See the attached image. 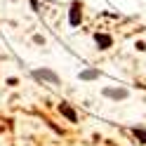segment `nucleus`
Listing matches in <instances>:
<instances>
[{
    "label": "nucleus",
    "mask_w": 146,
    "mask_h": 146,
    "mask_svg": "<svg viewBox=\"0 0 146 146\" xmlns=\"http://www.w3.org/2000/svg\"><path fill=\"white\" fill-rule=\"evenodd\" d=\"M104 97L115 99V102H123V99L130 97V92H127L125 87H104Z\"/></svg>",
    "instance_id": "3"
},
{
    "label": "nucleus",
    "mask_w": 146,
    "mask_h": 146,
    "mask_svg": "<svg viewBox=\"0 0 146 146\" xmlns=\"http://www.w3.org/2000/svg\"><path fill=\"white\" fill-rule=\"evenodd\" d=\"M31 76L35 78V80H42V83H50V85H59V76L54 71H50V68H35Z\"/></svg>",
    "instance_id": "1"
},
{
    "label": "nucleus",
    "mask_w": 146,
    "mask_h": 146,
    "mask_svg": "<svg viewBox=\"0 0 146 146\" xmlns=\"http://www.w3.org/2000/svg\"><path fill=\"white\" fill-rule=\"evenodd\" d=\"M134 47L139 50V52H144V50H146V42H141V40H137V45H134Z\"/></svg>",
    "instance_id": "9"
},
{
    "label": "nucleus",
    "mask_w": 146,
    "mask_h": 146,
    "mask_svg": "<svg viewBox=\"0 0 146 146\" xmlns=\"http://www.w3.org/2000/svg\"><path fill=\"white\" fill-rule=\"evenodd\" d=\"M80 21H83V7H80V3H71L68 24H71V26H80Z\"/></svg>",
    "instance_id": "2"
},
{
    "label": "nucleus",
    "mask_w": 146,
    "mask_h": 146,
    "mask_svg": "<svg viewBox=\"0 0 146 146\" xmlns=\"http://www.w3.org/2000/svg\"><path fill=\"white\" fill-rule=\"evenodd\" d=\"M94 42H97V50H108L113 45V38L108 33H94Z\"/></svg>",
    "instance_id": "4"
},
{
    "label": "nucleus",
    "mask_w": 146,
    "mask_h": 146,
    "mask_svg": "<svg viewBox=\"0 0 146 146\" xmlns=\"http://www.w3.org/2000/svg\"><path fill=\"white\" fill-rule=\"evenodd\" d=\"M99 78V71L97 68H85L80 71V80H97Z\"/></svg>",
    "instance_id": "6"
},
{
    "label": "nucleus",
    "mask_w": 146,
    "mask_h": 146,
    "mask_svg": "<svg viewBox=\"0 0 146 146\" xmlns=\"http://www.w3.org/2000/svg\"><path fill=\"white\" fill-rule=\"evenodd\" d=\"M132 134H134L139 141H144V144H146V130H144V127H132Z\"/></svg>",
    "instance_id": "7"
},
{
    "label": "nucleus",
    "mask_w": 146,
    "mask_h": 146,
    "mask_svg": "<svg viewBox=\"0 0 146 146\" xmlns=\"http://www.w3.org/2000/svg\"><path fill=\"white\" fill-rule=\"evenodd\" d=\"M59 113H61L64 118H66L68 123H78V113L73 111V108H71L66 102H61V104H59Z\"/></svg>",
    "instance_id": "5"
},
{
    "label": "nucleus",
    "mask_w": 146,
    "mask_h": 146,
    "mask_svg": "<svg viewBox=\"0 0 146 146\" xmlns=\"http://www.w3.org/2000/svg\"><path fill=\"white\" fill-rule=\"evenodd\" d=\"M33 42L35 45H45V38H42V35H33Z\"/></svg>",
    "instance_id": "8"
}]
</instances>
